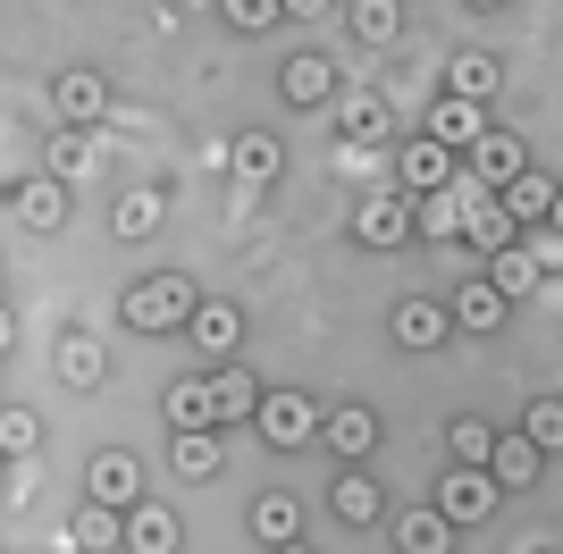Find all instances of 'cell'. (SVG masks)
I'll use <instances>...</instances> for the list:
<instances>
[{"mask_svg": "<svg viewBox=\"0 0 563 554\" xmlns=\"http://www.w3.org/2000/svg\"><path fill=\"white\" fill-rule=\"evenodd\" d=\"M253 429H261V445L295 454V445H311L320 429H329V412H320L303 387H269V395H261V412H253Z\"/></svg>", "mask_w": 563, "mask_h": 554, "instance_id": "7a4b0ae2", "label": "cell"}, {"mask_svg": "<svg viewBox=\"0 0 563 554\" xmlns=\"http://www.w3.org/2000/svg\"><path fill=\"white\" fill-rule=\"evenodd\" d=\"M329 512H336V521H353V530H371L378 512H387V487H378L362 462H345V479L329 487Z\"/></svg>", "mask_w": 563, "mask_h": 554, "instance_id": "4fadbf2b", "label": "cell"}, {"mask_svg": "<svg viewBox=\"0 0 563 554\" xmlns=\"http://www.w3.org/2000/svg\"><path fill=\"white\" fill-rule=\"evenodd\" d=\"M396 554H454V521L438 505H412L396 521Z\"/></svg>", "mask_w": 563, "mask_h": 554, "instance_id": "ffe728a7", "label": "cell"}, {"mask_svg": "<svg viewBox=\"0 0 563 554\" xmlns=\"http://www.w3.org/2000/svg\"><path fill=\"white\" fill-rule=\"evenodd\" d=\"M446 336H454V311H446V302H429V295L396 302V345L429 353V345H446Z\"/></svg>", "mask_w": 563, "mask_h": 554, "instance_id": "2e32d148", "label": "cell"}, {"mask_svg": "<svg viewBox=\"0 0 563 554\" xmlns=\"http://www.w3.org/2000/svg\"><path fill=\"white\" fill-rule=\"evenodd\" d=\"M496 85H505V68H496L488 51H454L446 59V92H463V101H488Z\"/></svg>", "mask_w": 563, "mask_h": 554, "instance_id": "83f0119b", "label": "cell"}, {"mask_svg": "<svg viewBox=\"0 0 563 554\" xmlns=\"http://www.w3.org/2000/svg\"><path fill=\"white\" fill-rule=\"evenodd\" d=\"M320 9H329V0H286V18H320Z\"/></svg>", "mask_w": 563, "mask_h": 554, "instance_id": "f35d334b", "label": "cell"}, {"mask_svg": "<svg viewBox=\"0 0 563 554\" xmlns=\"http://www.w3.org/2000/svg\"><path fill=\"white\" fill-rule=\"evenodd\" d=\"M471 9H505V0H471Z\"/></svg>", "mask_w": 563, "mask_h": 554, "instance_id": "b9f144b4", "label": "cell"}, {"mask_svg": "<svg viewBox=\"0 0 563 554\" xmlns=\"http://www.w3.org/2000/svg\"><path fill=\"white\" fill-rule=\"evenodd\" d=\"M521 168H530V160H521V135H514V126H488V135L471 143V177L488 185V193H505Z\"/></svg>", "mask_w": 563, "mask_h": 554, "instance_id": "8fae6325", "label": "cell"}, {"mask_svg": "<svg viewBox=\"0 0 563 554\" xmlns=\"http://www.w3.org/2000/svg\"><path fill=\"white\" fill-rule=\"evenodd\" d=\"M329 92H336V68L320 59V51H295V59L278 68V101H295V110H320Z\"/></svg>", "mask_w": 563, "mask_h": 554, "instance_id": "5bb4252c", "label": "cell"}, {"mask_svg": "<svg viewBox=\"0 0 563 554\" xmlns=\"http://www.w3.org/2000/svg\"><path fill=\"white\" fill-rule=\"evenodd\" d=\"M253 538L261 546H295V538H303V505H295V496H261L253 505Z\"/></svg>", "mask_w": 563, "mask_h": 554, "instance_id": "f1b7e54d", "label": "cell"}, {"mask_svg": "<svg viewBox=\"0 0 563 554\" xmlns=\"http://www.w3.org/2000/svg\"><path fill=\"white\" fill-rule=\"evenodd\" d=\"M555 193H563L555 177H539V168H521V177L505 185V210H514L521 228H547V219H555Z\"/></svg>", "mask_w": 563, "mask_h": 554, "instance_id": "484cf974", "label": "cell"}, {"mask_svg": "<svg viewBox=\"0 0 563 554\" xmlns=\"http://www.w3.org/2000/svg\"><path fill=\"white\" fill-rule=\"evenodd\" d=\"M539 277H547V261L530 253V244H505V253H488V286H496L505 302H521L530 286H539Z\"/></svg>", "mask_w": 563, "mask_h": 554, "instance_id": "603a6c76", "label": "cell"}, {"mask_svg": "<svg viewBox=\"0 0 563 554\" xmlns=\"http://www.w3.org/2000/svg\"><path fill=\"white\" fill-rule=\"evenodd\" d=\"M521 437L539 445V454H563V395H539V403H530V412L514 420Z\"/></svg>", "mask_w": 563, "mask_h": 554, "instance_id": "1f68e13d", "label": "cell"}, {"mask_svg": "<svg viewBox=\"0 0 563 554\" xmlns=\"http://www.w3.org/2000/svg\"><path fill=\"white\" fill-rule=\"evenodd\" d=\"M446 311H454V328H471V336H488V328H505V295H496L488 277H471V286H463V295L446 302Z\"/></svg>", "mask_w": 563, "mask_h": 554, "instance_id": "4316f807", "label": "cell"}, {"mask_svg": "<svg viewBox=\"0 0 563 554\" xmlns=\"http://www.w3.org/2000/svg\"><path fill=\"white\" fill-rule=\"evenodd\" d=\"M118 311H126V328H143V336H168V328H186L194 311H202V295H194V277L161 269V277H135Z\"/></svg>", "mask_w": 563, "mask_h": 554, "instance_id": "6da1fadb", "label": "cell"}, {"mask_svg": "<svg viewBox=\"0 0 563 554\" xmlns=\"http://www.w3.org/2000/svg\"><path fill=\"white\" fill-rule=\"evenodd\" d=\"M446 445H454V462H488L496 454V420H454Z\"/></svg>", "mask_w": 563, "mask_h": 554, "instance_id": "8d00e7d4", "label": "cell"}, {"mask_svg": "<svg viewBox=\"0 0 563 554\" xmlns=\"http://www.w3.org/2000/svg\"><path fill=\"white\" fill-rule=\"evenodd\" d=\"M345 135L353 143H387V135H396V118H387L378 92H353V101H345Z\"/></svg>", "mask_w": 563, "mask_h": 554, "instance_id": "d6a6232c", "label": "cell"}, {"mask_svg": "<svg viewBox=\"0 0 563 554\" xmlns=\"http://www.w3.org/2000/svg\"><path fill=\"white\" fill-rule=\"evenodd\" d=\"M186 345L202 353V362H235V345H244V311H235V302H211V295H202V311L186 320Z\"/></svg>", "mask_w": 563, "mask_h": 554, "instance_id": "52a82bcc", "label": "cell"}, {"mask_svg": "<svg viewBox=\"0 0 563 554\" xmlns=\"http://www.w3.org/2000/svg\"><path fill=\"white\" fill-rule=\"evenodd\" d=\"M555 554H563V546H555Z\"/></svg>", "mask_w": 563, "mask_h": 554, "instance_id": "7bdbcfd3", "label": "cell"}, {"mask_svg": "<svg viewBox=\"0 0 563 554\" xmlns=\"http://www.w3.org/2000/svg\"><path fill=\"white\" fill-rule=\"evenodd\" d=\"M547 228H555V235H563V193H555V219H547Z\"/></svg>", "mask_w": 563, "mask_h": 554, "instance_id": "60d3db41", "label": "cell"}, {"mask_svg": "<svg viewBox=\"0 0 563 554\" xmlns=\"http://www.w3.org/2000/svg\"><path fill=\"white\" fill-rule=\"evenodd\" d=\"M9 219L34 235H51L59 219H68V177H18L9 185Z\"/></svg>", "mask_w": 563, "mask_h": 554, "instance_id": "8992f818", "label": "cell"}, {"mask_svg": "<svg viewBox=\"0 0 563 554\" xmlns=\"http://www.w3.org/2000/svg\"><path fill=\"white\" fill-rule=\"evenodd\" d=\"M412 235H421V219H412L404 193H371V202L353 210V244H362V253H396V244H412Z\"/></svg>", "mask_w": 563, "mask_h": 554, "instance_id": "5b68a950", "label": "cell"}, {"mask_svg": "<svg viewBox=\"0 0 563 554\" xmlns=\"http://www.w3.org/2000/svg\"><path fill=\"white\" fill-rule=\"evenodd\" d=\"M51 110L68 118V126H93V118H110V76H101V68H68L59 85H51Z\"/></svg>", "mask_w": 563, "mask_h": 554, "instance_id": "9c48e42d", "label": "cell"}, {"mask_svg": "<svg viewBox=\"0 0 563 554\" xmlns=\"http://www.w3.org/2000/svg\"><path fill=\"white\" fill-rule=\"evenodd\" d=\"M219 18H228L235 34H269V25L286 18V0H219Z\"/></svg>", "mask_w": 563, "mask_h": 554, "instance_id": "d590c367", "label": "cell"}, {"mask_svg": "<svg viewBox=\"0 0 563 554\" xmlns=\"http://www.w3.org/2000/svg\"><path fill=\"white\" fill-rule=\"evenodd\" d=\"M161 412H168V429H228V420H219L211 378H177V387L161 395Z\"/></svg>", "mask_w": 563, "mask_h": 554, "instance_id": "e0dca14e", "label": "cell"}, {"mask_svg": "<svg viewBox=\"0 0 563 554\" xmlns=\"http://www.w3.org/2000/svg\"><path fill=\"white\" fill-rule=\"evenodd\" d=\"M269 554H320V546H303V538H295V546H269Z\"/></svg>", "mask_w": 563, "mask_h": 554, "instance_id": "ab89813d", "label": "cell"}, {"mask_svg": "<svg viewBox=\"0 0 563 554\" xmlns=\"http://www.w3.org/2000/svg\"><path fill=\"white\" fill-rule=\"evenodd\" d=\"M68 546L76 554H101V546H126V512H110V505H93V496H85V505L68 512Z\"/></svg>", "mask_w": 563, "mask_h": 554, "instance_id": "ac0fdd59", "label": "cell"}, {"mask_svg": "<svg viewBox=\"0 0 563 554\" xmlns=\"http://www.w3.org/2000/svg\"><path fill=\"white\" fill-rule=\"evenodd\" d=\"M168 462H177V479H211L219 470V429H177Z\"/></svg>", "mask_w": 563, "mask_h": 554, "instance_id": "f546056e", "label": "cell"}, {"mask_svg": "<svg viewBox=\"0 0 563 554\" xmlns=\"http://www.w3.org/2000/svg\"><path fill=\"white\" fill-rule=\"evenodd\" d=\"M496 496H505V487L488 479V462H454L446 479H438V496H429V505L446 512L454 530H471V521H488V512H496Z\"/></svg>", "mask_w": 563, "mask_h": 554, "instance_id": "3957f363", "label": "cell"}, {"mask_svg": "<svg viewBox=\"0 0 563 554\" xmlns=\"http://www.w3.org/2000/svg\"><path fill=\"white\" fill-rule=\"evenodd\" d=\"M186 530H177V512L168 505H135L126 512V554H177Z\"/></svg>", "mask_w": 563, "mask_h": 554, "instance_id": "d6986e66", "label": "cell"}, {"mask_svg": "<svg viewBox=\"0 0 563 554\" xmlns=\"http://www.w3.org/2000/svg\"><path fill=\"white\" fill-rule=\"evenodd\" d=\"M211 395H219V420H253L269 387H261V378H253L244 362H219V369H211Z\"/></svg>", "mask_w": 563, "mask_h": 554, "instance_id": "cb8c5ba5", "label": "cell"}, {"mask_svg": "<svg viewBox=\"0 0 563 554\" xmlns=\"http://www.w3.org/2000/svg\"><path fill=\"white\" fill-rule=\"evenodd\" d=\"M101 369H110V353H101L93 336H68V345H59V378H68V387H101Z\"/></svg>", "mask_w": 563, "mask_h": 554, "instance_id": "836d02e7", "label": "cell"}, {"mask_svg": "<svg viewBox=\"0 0 563 554\" xmlns=\"http://www.w3.org/2000/svg\"><path fill=\"white\" fill-rule=\"evenodd\" d=\"M429 135L471 152V143L488 135V101H463V92H438V110H429Z\"/></svg>", "mask_w": 563, "mask_h": 554, "instance_id": "9a60e30c", "label": "cell"}, {"mask_svg": "<svg viewBox=\"0 0 563 554\" xmlns=\"http://www.w3.org/2000/svg\"><path fill=\"white\" fill-rule=\"evenodd\" d=\"M85 496L110 505V512H135L143 505V462L126 454V445H101V454L85 462Z\"/></svg>", "mask_w": 563, "mask_h": 554, "instance_id": "277c9868", "label": "cell"}, {"mask_svg": "<svg viewBox=\"0 0 563 554\" xmlns=\"http://www.w3.org/2000/svg\"><path fill=\"white\" fill-rule=\"evenodd\" d=\"M539 470H547V454L521 429H496V454H488V479L505 487V496H521V487H539Z\"/></svg>", "mask_w": 563, "mask_h": 554, "instance_id": "7c38bea8", "label": "cell"}, {"mask_svg": "<svg viewBox=\"0 0 563 554\" xmlns=\"http://www.w3.org/2000/svg\"><path fill=\"white\" fill-rule=\"evenodd\" d=\"M34 445H43V420L25 412V403H9V412H0V454H9V462H25Z\"/></svg>", "mask_w": 563, "mask_h": 554, "instance_id": "e575fe53", "label": "cell"}, {"mask_svg": "<svg viewBox=\"0 0 563 554\" xmlns=\"http://www.w3.org/2000/svg\"><path fill=\"white\" fill-rule=\"evenodd\" d=\"M396 168H404V185H412V193H446V185L463 177L471 160H463V152H454V143L421 135V143H404V160H396Z\"/></svg>", "mask_w": 563, "mask_h": 554, "instance_id": "ba28073f", "label": "cell"}, {"mask_svg": "<svg viewBox=\"0 0 563 554\" xmlns=\"http://www.w3.org/2000/svg\"><path fill=\"white\" fill-rule=\"evenodd\" d=\"M345 25H353V43H362V51H387L404 34V0H353Z\"/></svg>", "mask_w": 563, "mask_h": 554, "instance_id": "d4e9b609", "label": "cell"}, {"mask_svg": "<svg viewBox=\"0 0 563 554\" xmlns=\"http://www.w3.org/2000/svg\"><path fill=\"white\" fill-rule=\"evenodd\" d=\"M320 445H329L336 462H371L378 454V412L371 403H336L329 429H320Z\"/></svg>", "mask_w": 563, "mask_h": 554, "instance_id": "30bf717a", "label": "cell"}, {"mask_svg": "<svg viewBox=\"0 0 563 554\" xmlns=\"http://www.w3.org/2000/svg\"><path fill=\"white\" fill-rule=\"evenodd\" d=\"M85 168H93V143H85V126H68L51 143V177H85Z\"/></svg>", "mask_w": 563, "mask_h": 554, "instance_id": "74e56055", "label": "cell"}, {"mask_svg": "<svg viewBox=\"0 0 563 554\" xmlns=\"http://www.w3.org/2000/svg\"><path fill=\"white\" fill-rule=\"evenodd\" d=\"M228 160H235V177L269 185V177L286 168V152H278V135H261V126H253V135H235V152H228Z\"/></svg>", "mask_w": 563, "mask_h": 554, "instance_id": "4dcf8cb0", "label": "cell"}, {"mask_svg": "<svg viewBox=\"0 0 563 554\" xmlns=\"http://www.w3.org/2000/svg\"><path fill=\"white\" fill-rule=\"evenodd\" d=\"M161 219H168V193H161V185H135V193H118V210H110V228L126 235V244L161 235Z\"/></svg>", "mask_w": 563, "mask_h": 554, "instance_id": "44dd1931", "label": "cell"}, {"mask_svg": "<svg viewBox=\"0 0 563 554\" xmlns=\"http://www.w3.org/2000/svg\"><path fill=\"white\" fill-rule=\"evenodd\" d=\"M412 219H421L429 244H454V235L471 228V202L454 193V185H446V193H412Z\"/></svg>", "mask_w": 563, "mask_h": 554, "instance_id": "7402d4cb", "label": "cell"}]
</instances>
